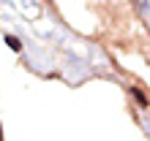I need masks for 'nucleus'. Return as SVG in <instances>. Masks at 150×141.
Here are the masks:
<instances>
[{"label": "nucleus", "instance_id": "nucleus-1", "mask_svg": "<svg viewBox=\"0 0 150 141\" xmlns=\"http://www.w3.org/2000/svg\"><path fill=\"white\" fill-rule=\"evenodd\" d=\"M6 43H8V49H11V52H22V41L16 38V35H11V33L6 35Z\"/></svg>", "mask_w": 150, "mask_h": 141}, {"label": "nucleus", "instance_id": "nucleus-2", "mask_svg": "<svg viewBox=\"0 0 150 141\" xmlns=\"http://www.w3.org/2000/svg\"><path fill=\"white\" fill-rule=\"evenodd\" d=\"M131 95L137 98V103L142 106V109H147V95H145L142 90H139V87H131Z\"/></svg>", "mask_w": 150, "mask_h": 141}]
</instances>
